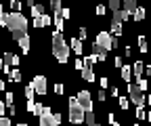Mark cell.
I'll return each mask as SVG.
<instances>
[{"mask_svg":"<svg viewBox=\"0 0 151 126\" xmlns=\"http://www.w3.org/2000/svg\"><path fill=\"white\" fill-rule=\"evenodd\" d=\"M2 25H6L13 34H17V32H27V19L21 15V13H0V27Z\"/></svg>","mask_w":151,"mask_h":126,"instance_id":"cell-1","label":"cell"},{"mask_svg":"<svg viewBox=\"0 0 151 126\" xmlns=\"http://www.w3.org/2000/svg\"><path fill=\"white\" fill-rule=\"evenodd\" d=\"M52 55L57 57L59 63H67V59H69V46L63 40L61 32H52Z\"/></svg>","mask_w":151,"mask_h":126,"instance_id":"cell-2","label":"cell"},{"mask_svg":"<svg viewBox=\"0 0 151 126\" xmlns=\"http://www.w3.org/2000/svg\"><path fill=\"white\" fill-rule=\"evenodd\" d=\"M69 122H71V124H82V122H84V109L78 105L76 97L69 99Z\"/></svg>","mask_w":151,"mask_h":126,"instance_id":"cell-3","label":"cell"},{"mask_svg":"<svg viewBox=\"0 0 151 126\" xmlns=\"http://www.w3.org/2000/svg\"><path fill=\"white\" fill-rule=\"evenodd\" d=\"M128 95H130V99L128 101H132L137 107H143L145 103H147V97H145V93L141 91V88L137 86V84H128Z\"/></svg>","mask_w":151,"mask_h":126,"instance_id":"cell-4","label":"cell"},{"mask_svg":"<svg viewBox=\"0 0 151 126\" xmlns=\"http://www.w3.org/2000/svg\"><path fill=\"white\" fill-rule=\"evenodd\" d=\"M40 126H61V116H55L50 107H44V114L40 116Z\"/></svg>","mask_w":151,"mask_h":126,"instance_id":"cell-5","label":"cell"},{"mask_svg":"<svg viewBox=\"0 0 151 126\" xmlns=\"http://www.w3.org/2000/svg\"><path fill=\"white\" fill-rule=\"evenodd\" d=\"M76 101H78V105L84 109V114L86 112H92V97H90L88 91H80L78 97H76Z\"/></svg>","mask_w":151,"mask_h":126,"instance_id":"cell-6","label":"cell"},{"mask_svg":"<svg viewBox=\"0 0 151 126\" xmlns=\"http://www.w3.org/2000/svg\"><path fill=\"white\" fill-rule=\"evenodd\" d=\"M111 40H113V36H111L109 32H99V34H97V40H94V44L107 53V50L111 48Z\"/></svg>","mask_w":151,"mask_h":126,"instance_id":"cell-7","label":"cell"},{"mask_svg":"<svg viewBox=\"0 0 151 126\" xmlns=\"http://www.w3.org/2000/svg\"><path fill=\"white\" fill-rule=\"evenodd\" d=\"M32 88H34V93H38V95H46V78L44 76H36L34 80H32Z\"/></svg>","mask_w":151,"mask_h":126,"instance_id":"cell-8","label":"cell"},{"mask_svg":"<svg viewBox=\"0 0 151 126\" xmlns=\"http://www.w3.org/2000/svg\"><path fill=\"white\" fill-rule=\"evenodd\" d=\"M0 61H2V69L6 71V74H9V65H19V57L13 55V53H9V50L2 55V59H0Z\"/></svg>","mask_w":151,"mask_h":126,"instance_id":"cell-9","label":"cell"},{"mask_svg":"<svg viewBox=\"0 0 151 126\" xmlns=\"http://www.w3.org/2000/svg\"><path fill=\"white\" fill-rule=\"evenodd\" d=\"M130 15H126L124 11H116L111 15V25H122V21H126Z\"/></svg>","mask_w":151,"mask_h":126,"instance_id":"cell-10","label":"cell"},{"mask_svg":"<svg viewBox=\"0 0 151 126\" xmlns=\"http://www.w3.org/2000/svg\"><path fill=\"white\" fill-rule=\"evenodd\" d=\"M130 69H132V76H134V80H139V78H143L145 65H143V61H137L134 65H130Z\"/></svg>","mask_w":151,"mask_h":126,"instance_id":"cell-11","label":"cell"},{"mask_svg":"<svg viewBox=\"0 0 151 126\" xmlns=\"http://www.w3.org/2000/svg\"><path fill=\"white\" fill-rule=\"evenodd\" d=\"M69 50H73L76 53V55H82V42L78 40V38H76V36H73V38H71V44H69Z\"/></svg>","mask_w":151,"mask_h":126,"instance_id":"cell-12","label":"cell"},{"mask_svg":"<svg viewBox=\"0 0 151 126\" xmlns=\"http://www.w3.org/2000/svg\"><path fill=\"white\" fill-rule=\"evenodd\" d=\"M137 6H139V4L134 2V0H126V2H124V9H122V11H124L126 15H132V13L137 11Z\"/></svg>","mask_w":151,"mask_h":126,"instance_id":"cell-13","label":"cell"},{"mask_svg":"<svg viewBox=\"0 0 151 126\" xmlns=\"http://www.w3.org/2000/svg\"><path fill=\"white\" fill-rule=\"evenodd\" d=\"M52 23L57 25V32H61V34H63V27H65V21H63V19H61V17H59V13H55V15H52Z\"/></svg>","mask_w":151,"mask_h":126,"instance_id":"cell-14","label":"cell"},{"mask_svg":"<svg viewBox=\"0 0 151 126\" xmlns=\"http://www.w3.org/2000/svg\"><path fill=\"white\" fill-rule=\"evenodd\" d=\"M94 63H97V57H94V55H88V57L82 59V67H86V69H92Z\"/></svg>","mask_w":151,"mask_h":126,"instance_id":"cell-15","label":"cell"},{"mask_svg":"<svg viewBox=\"0 0 151 126\" xmlns=\"http://www.w3.org/2000/svg\"><path fill=\"white\" fill-rule=\"evenodd\" d=\"M120 69H122V78H124V82L128 84L130 78H132V69H130V65H122Z\"/></svg>","mask_w":151,"mask_h":126,"instance_id":"cell-16","label":"cell"},{"mask_svg":"<svg viewBox=\"0 0 151 126\" xmlns=\"http://www.w3.org/2000/svg\"><path fill=\"white\" fill-rule=\"evenodd\" d=\"M44 15V6L42 4H34L32 6V17H34V19H38V17H42Z\"/></svg>","mask_w":151,"mask_h":126,"instance_id":"cell-17","label":"cell"},{"mask_svg":"<svg viewBox=\"0 0 151 126\" xmlns=\"http://www.w3.org/2000/svg\"><path fill=\"white\" fill-rule=\"evenodd\" d=\"M82 78H84L86 82H94V80H97V76H94V71H92V69H86V67L82 69Z\"/></svg>","mask_w":151,"mask_h":126,"instance_id":"cell-18","label":"cell"},{"mask_svg":"<svg viewBox=\"0 0 151 126\" xmlns=\"http://www.w3.org/2000/svg\"><path fill=\"white\" fill-rule=\"evenodd\" d=\"M19 46H21V50L27 55V53H29V36H25V38L19 40Z\"/></svg>","mask_w":151,"mask_h":126,"instance_id":"cell-19","label":"cell"},{"mask_svg":"<svg viewBox=\"0 0 151 126\" xmlns=\"http://www.w3.org/2000/svg\"><path fill=\"white\" fill-rule=\"evenodd\" d=\"M132 19H137V21H143V19H145V9L137 6V11L132 13Z\"/></svg>","mask_w":151,"mask_h":126,"instance_id":"cell-20","label":"cell"},{"mask_svg":"<svg viewBox=\"0 0 151 126\" xmlns=\"http://www.w3.org/2000/svg\"><path fill=\"white\" fill-rule=\"evenodd\" d=\"M84 122L90 124V126L97 124V120H94V112H86V114H84Z\"/></svg>","mask_w":151,"mask_h":126,"instance_id":"cell-21","label":"cell"},{"mask_svg":"<svg viewBox=\"0 0 151 126\" xmlns=\"http://www.w3.org/2000/svg\"><path fill=\"white\" fill-rule=\"evenodd\" d=\"M137 118L139 120H149V114L143 109V107H137Z\"/></svg>","mask_w":151,"mask_h":126,"instance_id":"cell-22","label":"cell"},{"mask_svg":"<svg viewBox=\"0 0 151 126\" xmlns=\"http://www.w3.org/2000/svg\"><path fill=\"white\" fill-rule=\"evenodd\" d=\"M9 78H11L13 82H19V80H21V71H19V69H13L11 74H9Z\"/></svg>","mask_w":151,"mask_h":126,"instance_id":"cell-23","label":"cell"},{"mask_svg":"<svg viewBox=\"0 0 151 126\" xmlns=\"http://www.w3.org/2000/svg\"><path fill=\"white\" fill-rule=\"evenodd\" d=\"M25 99L27 101H34V88H32V84L25 86Z\"/></svg>","mask_w":151,"mask_h":126,"instance_id":"cell-24","label":"cell"},{"mask_svg":"<svg viewBox=\"0 0 151 126\" xmlns=\"http://www.w3.org/2000/svg\"><path fill=\"white\" fill-rule=\"evenodd\" d=\"M50 9H52L55 13H61V9H63V6H61V0H52V2H50Z\"/></svg>","mask_w":151,"mask_h":126,"instance_id":"cell-25","label":"cell"},{"mask_svg":"<svg viewBox=\"0 0 151 126\" xmlns=\"http://www.w3.org/2000/svg\"><path fill=\"white\" fill-rule=\"evenodd\" d=\"M139 48H141V53H147V40H145V36H139Z\"/></svg>","mask_w":151,"mask_h":126,"instance_id":"cell-26","label":"cell"},{"mask_svg":"<svg viewBox=\"0 0 151 126\" xmlns=\"http://www.w3.org/2000/svg\"><path fill=\"white\" fill-rule=\"evenodd\" d=\"M59 17H61V19L65 21V19H69V17H71V11H69V9H61V13H59Z\"/></svg>","mask_w":151,"mask_h":126,"instance_id":"cell-27","label":"cell"},{"mask_svg":"<svg viewBox=\"0 0 151 126\" xmlns=\"http://www.w3.org/2000/svg\"><path fill=\"white\" fill-rule=\"evenodd\" d=\"M120 107H122L124 112H128V107H130V101H128L126 97H122V99H120Z\"/></svg>","mask_w":151,"mask_h":126,"instance_id":"cell-28","label":"cell"},{"mask_svg":"<svg viewBox=\"0 0 151 126\" xmlns=\"http://www.w3.org/2000/svg\"><path fill=\"white\" fill-rule=\"evenodd\" d=\"M109 9H111L113 13L120 11V2H118V0H109Z\"/></svg>","mask_w":151,"mask_h":126,"instance_id":"cell-29","label":"cell"},{"mask_svg":"<svg viewBox=\"0 0 151 126\" xmlns=\"http://www.w3.org/2000/svg\"><path fill=\"white\" fill-rule=\"evenodd\" d=\"M86 36H88V32H86V27H80V32H78V40L82 42V40L86 38Z\"/></svg>","mask_w":151,"mask_h":126,"instance_id":"cell-30","label":"cell"},{"mask_svg":"<svg viewBox=\"0 0 151 126\" xmlns=\"http://www.w3.org/2000/svg\"><path fill=\"white\" fill-rule=\"evenodd\" d=\"M111 34L113 36H120L122 34V25H111Z\"/></svg>","mask_w":151,"mask_h":126,"instance_id":"cell-31","label":"cell"},{"mask_svg":"<svg viewBox=\"0 0 151 126\" xmlns=\"http://www.w3.org/2000/svg\"><path fill=\"white\" fill-rule=\"evenodd\" d=\"M13 99H15V95H13L11 91H6V99H4V101H6L9 105H13Z\"/></svg>","mask_w":151,"mask_h":126,"instance_id":"cell-32","label":"cell"},{"mask_svg":"<svg viewBox=\"0 0 151 126\" xmlns=\"http://www.w3.org/2000/svg\"><path fill=\"white\" fill-rule=\"evenodd\" d=\"M0 126H13L11 124V118H0Z\"/></svg>","mask_w":151,"mask_h":126,"instance_id":"cell-33","label":"cell"},{"mask_svg":"<svg viewBox=\"0 0 151 126\" xmlns=\"http://www.w3.org/2000/svg\"><path fill=\"white\" fill-rule=\"evenodd\" d=\"M63 91H65L63 84H55V93H57V95H63Z\"/></svg>","mask_w":151,"mask_h":126,"instance_id":"cell-34","label":"cell"},{"mask_svg":"<svg viewBox=\"0 0 151 126\" xmlns=\"http://www.w3.org/2000/svg\"><path fill=\"white\" fill-rule=\"evenodd\" d=\"M11 6L15 9V13H19V9H21V2H17V0H13V2H11Z\"/></svg>","mask_w":151,"mask_h":126,"instance_id":"cell-35","label":"cell"},{"mask_svg":"<svg viewBox=\"0 0 151 126\" xmlns=\"http://www.w3.org/2000/svg\"><path fill=\"white\" fill-rule=\"evenodd\" d=\"M99 84H101V91H105V88L109 86V84H107V78H101V80H99Z\"/></svg>","mask_w":151,"mask_h":126,"instance_id":"cell-36","label":"cell"},{"mask_svg":"<svg viewBox=\"0 0 151 126\" xmlns=\"http://www.w3.org/2000/svg\"><path fill=\"white\" fill-rule=\"evenodd\" d=\"M113 63H116V67H122V65H124V59H122V57H116V61H113Z\"/></svg>","mask_w":151,"mask_h":126,"instance_id":"cell-37","label":"cell"},{"mask_svg":"<svg viewBox=\"0 0 151 126\" xmlns=\"http://www.w3.org/2000/svg\"><path fill=\"white\" fill-rule=\"evenodd\" d=\"M105 11H107V9H105L103 4H99V6H97V15H105Z\"/></svg>","mask_w":151,"mask_h":126,"instance_id":"cell-38","label":"cell"},{"mask_svg":"<svg viewBox=\"0 0 151 126\" xmlns=\"http://www.w3.org/2000/svg\"><path fill=\"white\" fill-rule=\"evenodd\" d=\"M109 95H111V97H118V88L111 86V88H109Z\"/></svg>","mask_w":151,"mask_h":126,"instance_id":"cell-39","label":"cell"},{"mask_svg":"<svg viewBox=\"0 0 151 126\" xmlns=\"http://www.w3.org/2000/svg\"><path fill=\"white\" fill-rule=\"evenodd\" d=\"M2 116H4V101L0 99V118H2Z\"/></svg>","mask_w":151,"mask_h":126,"instance_id":"cell-40","label":"cell"},{"mask_svg":"<svg viewBox=\"0 0 151 126\" xmlns=\"http://www.w3.org/2000/svg\"><path fill=\"white\" fill-rule=\"evenodd\" d=\"M97 99H99V101H105V91H99V95H97Z\"/></svg>","mask_w":151,"mask_h":126,"instance_id":"cell-41","label":"cell"},{"mask_svg":"<svg viewBox=\"0 0 151 126\" xmlns=\"http://www.w3.org/2000/svg\"><path fill=\"white\" fill-rule=\"evenodd\" d=\"M76 69H80V71L84 69V67H82V59H78V61H76Z\"/></svg>","mask_w":151,"mask_h":126,"instance_id":"cell-42","label":"cell"},{"mask_svg":"<svg viewBox=\"0 0 151 126\" xmlns=\"http://www.w3.org/2000/svg\"><path fill=\"white\" fill-rule=\"evenodd\" d=\"M0 91H6V86H4V82L0 80Z\"/></svg>","mask_w":151,"mask_h":126,"instance_id":"cell-43","label":"cell"},{"mask_svg":"<svg viewBox=\"0 0 151 126\" xmlns=\"http://www.w3.org/2000/svg\"><path fill=\"white\" fill-rule=\"evenodd\" d=\"M111 126H120V124H118V122H111Z\"/></svg>","mask_w":151,"mask_h":126,"instance_id":"cell-44","label":"cell"},{"mask_svg":"<svg viewBox=\"0 0 151 126\" xmlns=\"http://www.w3.org/2000/svg\"><path fill=\"white\" fill-rule=\"evenodd\" d=\"M17 126H27V124H17Z\"/></svg>","mask_w":151,"mask_h":126,"instance_id":"cell-45","label":"cell"},{"mask_svg":"<svg viewBox=\"0 0 151 126\" xmlns=\"http://www.w3.org/2000/svg\"><path fill=\"white\" fill-rule=\"evenodd\" d=\"M0 69H2V61H0Z\"/></svg>","mask_w":151,"mask_h":126,"instance_id":"cell-46","label":"cell"},{"mask_svg":"<svg viewBox=\"0 0 151 126\" xmlns=\"http://www.w3.org/2000/svg\"><path fill=\"white\" fill-rule=\"evenodd\" d=\"M0 13H2V6H0Z\"/></svg>","mask_w":151,"mask_h":126,"instance_id":"cell-47","label":"cell"},{"mask_svg":"<svg viewBox=\"0 0 151 126\" xmlns=\"http://www.w3.org/2000/svg\"><path fill=\"white\" fill-rule=\"evenodd\" d=\"M134 126H139V124H134Z\"/></svg>","mask_w":151,"mask_h":126,"instance_id":"cell-48","label":"cell"}]
</instances>
